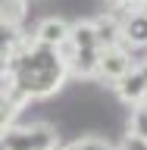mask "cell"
<instances>
[{"instance_id":"obj_3","label":"cell","mask_w":147,"mask_h":150,"mask_svg":"<svg viewBox=\"0 0 147 150\" xmlns=\"http://www.w3.org/2000/svg\"><path fill=\"white\" fill-rule=\"evenodd\" d=\"M135 69V53H131L125 44H116V47H100L97 53V72L94 78L97 81H107V84H116L119 78Z\"/></svg>"},{"instance_id":"obj_13","label":"cell","mask_w":147,"mask_h":150,"mask_svg":"<svg viewBox=\"0 0 147 150\" xmlns=\"http://www.w3.org/2000/svg\"><path fill=\"white\" fill-rule=\"evenodd\" d=\"M116 150H147V138H141L138 131H125V138L119 141Z\"/></svg>"},{"instance_id":"obj_11","label":"cell","mask_w":147,"mask_h":150,"mask_svg":"<svg viewBox=\"0 0 147 150\" xmlns=\"http://www.w3.org/2000/svg\"><path fill=\"white\" fill-rule=\"evenodd\" d=\"M25 13H28V3H25V0H0V22L22 25Z\"/></svg>"},{"instance_id":"obj_15","label":"cell","mask_w":147,"mask_h":150,"mask_svg":"<svg viewBox=\"0 0 147 150\" xmlns=\"http://www.w3.org/2000/svg\"><path fill=\"white\" fill-rule=\"evenodd\" d=\"M141 69H144V78H147V59H144V63H141Z\"/></svg>"},{"instance_id":"obj_16","label":"cell","mask_w":147,"mask_h":150,"mask_svg":"<svg viewBox=\"0 0 147 150\" xmlns=\"http://www.w3.org/2000/svg\"><path fill=\"white\" fill-rule=\"evenodd\" d=\"M56 150H63V147H56Z\"/></svg>"},{"instance_id":"obj_12","label":"cell","mask_w":147,"mask_h":150,"mask_svg":"<svg viewBox=\"0 0 147 150\" xmlns=\"http://www.w3.org/2000/svg\"><path fill=\"white\" fill-rule=\"evenodd\" d=\"M63 150H116V147H110L103 138H78V141H72L69 147H63Z\"/></svg>"},{"instance_id":"obj_1","label":"cell","mask_w":147,"mask_h":150,"mask_svg":"<svg viewBox=\"0 0 147 150\" xmlns=\"http://www.w3.org/2000/svg\"><path fill=\"white\" fill-rule=\"evenodd\" d=\"M3 72L9 75L13 91L25 103L53 97L66 84V78H69V69H66L63 56L56 53L53 47H44L38 41H31L28 35L22 41V47L3 63Z\"/></svg>"},{"instance_id":"obj_8","label":"cell","mask_w":147,"mask_h":150,"mask_svg":"<svg viewBox=\"0 0 147 150\" xmlns=\"http://www.w3.org/2000/svg\"><path fill=\"white\" fill-rule=\"evenodd\" d=\"M22 106H25V100L19 97L13 88H3L0 91V134L6 128H13L19 122V112H22Z\"/></svg>"},{"instance_id":"obj_2","label":"cell","mask_w":147,"mask_h":150,"mask_svg":"<svg viewBox=\"0 0 147 150\" xmlns=\"http://www.w3.org/2000/svg\"><path fill=\"white\" fill-rule=\"evenodd\" d=\"M60 131L50 122H16L0 134V150H56Z\"/></svg>"},{"instance_id":"obj_9","label":"cell","mask_w":147,"mask_h":150,"mask_svg":"<svg viewBox=\"0 0 147 150\" xmlns=\"http://www.w3.org/2000/svg\"><path fill=\"white\" fill-rule=\"evenodd\" d=\"M69 44H72V50H100V44H97V35H94V22H91V19L69 22Z\"/></svg>"},{"instance_id":"obj_17","label":"cell","mask_w":147,"mask_h":150,"mask_svg":"<svg viewBox=\"0 0 147 150\" xmlns=\"http://www.w3.org/2000/svg\"><path fill=\"white\" fill-rule=\"evenodd\" d=\"M144 138H147V134H144Z\"/></svg>"},{"instance_id":"obj_4","label":"cell","mask_w":147,"mask_h":150,"mask_svg":"<svg viewBox=\"0 0 147 150\" xmlns=\"http://www.w3.org/2000/svg\"><path fill=\"white\" fill-rule=\"evenodd\" d=\"M119 28H122V44L129 50H144L147 47V6L122 13Z\"/></svg>"},{"instance_id":"obj_7","label":"cell","mask_w":147,"mask_h":150,"mask_svg":"<svg viewBox=\"0 0 147 150\" xmlns=\"http://www.w3.org/2000/svg\"><path fill=\"white\" fill-rule=\"evenodd\" d=\"M94 35H97V44L100 47H116L122 44V28H119V13H100V16H94Z\"/></svg>"},{"instance_id":"obj_6","label":"cell","mask_w":147,"mask_h":150,"mask_svg":"<svg viewBox=\"0 0 147 150\" xmlns=\"http://www.w3.org/2000/svg\"><path fill=\"white\" fill-rule=\"evenodd\" d=\"M31 41H38V44H44V47H60V44H66L69 41V22L66 19H60V16H44L41 22H38L35 28H31Z\"/></svg>"},{"instance_id":"obj_5","label":"cell","mask_w":147,"mask_h":150,"mask_svg":"<svg viewBox=\"0 0 147 150\" xmlns=\"http://www.w3.org/2000/svg\"><path fill=\"white\" fill-rule=\"evenodd\" d=\"M113 91H116V97H119L122 103H129V106L144 103L147 100V78H144L141 63H135V69H131L125 78H119V81L113 84Z\"/></svg>"},{"instance_id":"obj_14","label":"cell","mask_w":147,"mask_h":150,"mask_svg":"<svg viewBox=\"0 0 147 150\" xmlns=\"http://www.w3.org/2000/svg\"><path fill=\"white\" fill-rule=\"evenodd\" d=\"M138 6H147V0H131V9H138Z\"/></svg>"},{"instance_id":"obj_10","label":"cell","mask_w":147,"mask_h":150,"mask_svg":"<svg viewBox=\"0 0 147 150\" xmlns=\"http://www.w3.org/2000/svg\"><path fill=\"white\" fill-rule=\"evenodd\" d=\"M22 41H25V31H22V25L0 22V69H3V63H6L9 56H13L19 47H22Z\"/></svg>"}]
</instances>
